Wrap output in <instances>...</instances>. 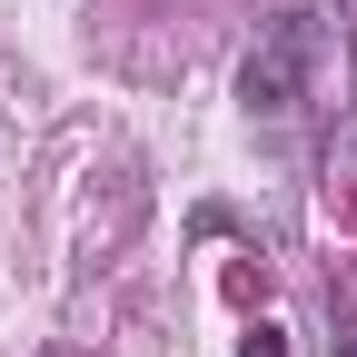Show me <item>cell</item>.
I'll return each mask as SVG.
<instances>
[{"mask_svg": "<svg viewBox=\"0 0 357 357\" xmlns=\"http://www.w3.org/2000/svg\"><path fill=\"white\" fill-rule=\"evenodd\" d=\"M318 10H268V30H258V50H248V70H238V109L248 119H298V100H307V70H318Z\"/></svg>", "mask_w": 357, "mask_h": 357, "instance_id": "1", "label": "cell"}, {"mask_svg": "<svg viewBox=\"0 0 357 357\" xmlns=\"http://www.w3.org/2000/svg\"><path fill=\"white\" fill-rule=\"evenodd\" d=\"M328 357H357V298H328Z\"/></svg>", "mask_w": 357, "mask_h": 357, "instance_id": "2", "label": "cell"}, {"mask_svg": "<svg viewBox=\"0 0 357 357\" xmlns=\"http://www.w3.org/2000/svg\"><path fill=\"white\" fill-rule=\"evenodd\" d=\"M238 357H288V337H278V328H268V318H258V328L238 337Z\"/></svg>", "mask_w": 357, "mask_h": 357, "instance_id": "3", "label": "cell"}]
</instances>
